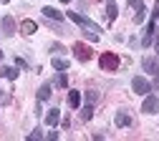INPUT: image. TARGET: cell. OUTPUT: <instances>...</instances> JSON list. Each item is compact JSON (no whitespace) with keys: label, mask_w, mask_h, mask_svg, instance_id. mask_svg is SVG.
<instances>
[{"label":"cell","mask_w":159,"mask_h":141,"mask_svg":"<svg viewBox=\"0 0 159 141\" xmlns=\"http://www.w3.org/2000/svg\"><path fill=\"white\" fill-rule=\"evenodd\" d=\"M68 20H73V23H76V25H81L84 30H93V33L101 30V28L93 23V20H89V18H86V15H81V13H73V10H68Z\"/></svg>","instance_id":"6da1fadb"},{"label":"cell","mask_w":159,"mask_h":141,"mask_svg":"<svg viewBox=\"0 0 159 141\" xmlns=\"http://www.w3.org/2000/svg\"><path fill=\"white\" fill-rule=\"evenodd\" d=\"M131 88H134V93H139V96H147V93L152 91V83H149L144 76H134V78H131Z\"/></svg>","instance_id":"7a4b0ae2"},{"label":"cell","mask_w":159,"mask_h":141,"mask_svg":"<svg viewBox=\"0 0 159 141\" xmlns=\"http://www.w3.org/2000/svg\"><path fill=\"white\" fill-rule=\"evenodd\" d=\"M98 66H101V71H116L119 68V55L116 53H104L98 58Z\"/></svg>","instance_id":"3957f363"},{"label":"cell","mask_w":159,"mask_h":141,"mask_svg":"<svg viewBox=\"0 0 159 141\" xmlns=\"http://www.w3.org/2000/svg\"><path fill=\"white\" fill-rule=\"evenodd\" d=\"M154 33H157V20L152 18L149 25H147V30H144V38H142V46H144V48H149V46L154 43Z\"/></svg>","instance_id":"277c9868"},{"label":"cell","mask_w":159,"mask_h":141,"mask_svg":"<svg viewBox=\"0 0 159 141\" xmlns=\"http://www.w3.org/2000/svg\"><path fill=\"white\" fill-rule=\"evenodd\" d=\"M142 111H144V113H157V111H159V98H157V96H149V93H147L144 104H142Z\"/></svg>","instance_id":"5b68a950"},{"label":"cell","mask_w":159,"mask_h":141,"mask_svg":"<svg viewBox=\"0 0 159 141\" xmlns=\"http://www.w3.org/2000/svg\"><path fill=\"white\" fill-rule=\"evenodd\" d=\"M73 55H76V60H81V63H86V60L91 58V51L84 46V43H76L73 46Z\"/></svg>","instance_id":"8992f818"},{"label":"cell","mask_w":159,"mask_h":141,"mask_svg":"<svg viewBox=\"0 0 159 141\" xmlns=\"http://www.w3.org/2000/svg\"><path fill=\"white\" fill-rule=\"evenodd\" d=\"M142 66H144V71H147V73L157 76V73H159V58H152V55H147V58L142 60Z\"/></svg>","instance_id":"52a82bcc"},{"label":"cell","mask_w":159,"mask_h":141,"mask_svg":"<svg viewBox=\"0 0 159 141\" xmlns=\"http://www.w3.org/2000/svg\"><path fill=\"white\" fill-rule=\"evenodd\" d=\"M41 13H43L48 20H56V23H61V20H63V13H61V10H56V8H51V5L41 8Z\"/></svg>","instance_id":"ba28073f"},{"label":"cell","mask_w":159,"mask_h":141,"mask_svg":"<svg viewBox=\"0 0 159 141\" xmlns=\"http://www.w3.org/2000/svg\"><path fill=\"white\" fill-rule=\"evenodd\" d=\"M114 124H116L119 129H126V126H131V116H129L126 111H116V118H114Z\"/></svg>","instance_id":"9c48e42d"},{"label":"cell","mask_w":159,"mask_h":141,"mask_svg":"<svg viewBox=\"0 0 159 141\" xmlns=\"http://www.w3.org/2000/svg\"><path fill=\"white\" fill-rule=\"evenodd\" d=\"M0 25H3V35H13V33H15V20H13L10 15H5Z\"/></svg>","instance_id":"30bf717a"},{"label":"cell","mask_w":159,"mask_h":141,"mask_svg":"<svg viewBox=\"0 0 159 141\" xmlns=\"http://www.w3.org/2000/svg\"><path fill=\"white\" fill-rule=\"evenodd\" d=\"M0 78L15 81V78H18V68H15V66H3V68H0Z\"/></svg>","instance_id":"8fae6325"},{"label":"cell","mask_w":159,"mask_h":141,"mask_svg":"<svg viewBox=\"0 0 159 141\" xmlns=\"http://www.w3.org/2000/svg\"><path fill=\"white\" fill-rule=\"evenodd\" d=\"M58 121H61V111H58V108H51V111L46 113V124H48V126H56Z\"/></svg>","instance_id":"7c38bea8"},{"label":"cell","mask_w":159,"mask_h":141,"mask_svg":"<svg viewBox=\"0 0 159 141\" xmlns=\"http://www.w3.org/2000/svg\"><path fill=\"white\" fill-rule=\"evenodd\" d=\"M53 86H58V88H68V76H66V71H58V76L53 78Z\"/></svg>","instance_id":"4fadbf2b"},{"label":"cell","mask_w":159,"mask_h":141,"mask_svg":"<svg viewBox=\"0 0 159 141\" xmlns=\"http://www.w3.org/2000/svg\"><path fill=\"white\" fill-rule=\"evenodd\" d=\"M144 18H147V8H144V3H139V5H136V13H134V23H136V25L144 23Z\"/></svg>","instance_id":"5bb4252c"},{"label":"cell","mask_w":159,"mask_h":141,"mask_svg":"<svg viewBox=\"0 0 159 141\" xmlns=\"http://www.w3.org/2000/svg\"><path fill=\"white\" fill-rule=\"evenodd\" d=\"M68 106H71V108H78V106H81V93H78V91H68Z\"/></svg>","instance_id":"9a60e30c"},{"label":"cell","mask_w":159,"mask_h":141,"mask_svg":"<svg viewBox=\"0 0 159 141\" xmlns=\"http://www.w3.org/2000/svg\"><path fill=\"white\" fill-rule=\"evenodd\" d=\"M51 93H53V91H51V83H43L41 88H38V101H48Z\"/></svg>","instance_id":"2e32d148"},{"label":"cell","mask_w":159,"mask_h":141,"mask_svg":"<svg viewBox=\"0 0 159 141\" xmlns=\"http://www.w3.org/2000/svg\"><path fill=\"white\" fill-rule=\"evenodd\" d=\"M35 30H38V25L33 23V20H25V23L20 25V33H23V35H33Z\"/></svg>","instance_id":"e0dca14e"},{"label":"cell","mask_w":159,"mask_h":141,"mask_svg":"<svg viewBox=\"0 0 159 141\" xmlns=\"http://www.w3.org/2000/svg\"><path fill=\"white\" fill-rule=\"evenodd\" d=\"M51 63H53V68H56V71H66V68H68V60H66V58H58V55L51 60Z\"/></svg>","instance_id":"ac0fdd59"},{"label":"cell","mask_w":159,"mask_h":141,"mask_svg":"<svg viewBox=\"0 0 159 141\" xmlns=\"http://www.w3.org/2000/svg\"><path fill=\"white\" fill-rule=\"evenodd\" d=\"M106 15H109V20H114V18L119 15V10H116V3H114V0H109V3H106Z\"/></svg>","instance_id":"d6986e66"},{"label":"cell","mask_w":159,"mask_h":141,"mask_svg":"<svg viewBox=\"0 0 159 141\" xmlns=\"http://www.w3.org/2000/svg\"><path fill=\"white\" fill-rule=\"evenodd\" d=\"M91 116H93V104H86V106L81 108V118H84V121H89Z\"/></svg>","instance_id":"ffe728a7"},{"label":"cell","mask_w":159,"mask_h":141,"mask_svg":"<svg viewBox=\"0 0 159 141\" xmlns=\"http://www.w3.org/2000/svg\"><path fill=\"white\" fill-rule=\"evenodd\" d=\"M98 101V93L96 91H86V104H96Z\"/></svg>","instance_id":"44dd1931"},{"label":"cell","mask_w":159,"mask_h":141,"mask_svg":"<svg viewBox=\"0 0 159 141\" xmlns=\"http://www.w3.org/2000/svg\"><path fill=\"white\" fill-rule=\"evenodd\" d=\"M28 139H30V141H38V139H43V131H41V129H33V131L28 134Z\"/></svg>","instance_id":"7402d4cb"},{"label":"cell","mask_w":159,"mask_h":141,"mask_svg":"<svg viewBox=\"0 0 159 141\" xmlns=\"http://www.w3.org/2000/svg\"><path fill=\"white\" fill-rule=\"evenodd\" d=\"M84 35H86V40H91V43L98 40V33H93V30H84Z\"/></svg>","instance_id":"603a6c76"},{"label":"cell","mask_w":159,"mask_h":141,"mask_svg":"<svg viewBox=\"0 0 159 141\" xmlns=\"http://www.w3.org/2000/svg\"><path fill=\"white\" fill-rule=\"evenodd\" d=\"M61 51H63L61 43H53V46H51V53H61Z\"/></svg>","instance_id":"cb8c5ba5"},{"label":"cell","mask_w":159,"mask_h":141,"mask_svg":"<svg viewBox=\"0 0 159 141\" xmlns=\"http://www.w3.org/2000/svg\"><path fill=\"white\" fill-rule=\"evenodd\" d=\"M152 91H157V93H159V73L154 76V83H152Z\"/></svg>","instance_id":"d4e9b609"},{"label":"cell","mask_w":159,"mask_h":141,"mask_svg":"<svg viewBox=\"0 0 159 141\" xmlns=\"http://www.w3.org/2000/svg\"><path fill=\"white\" fill-rule=\"evenodd\" d=\"M46 139H51V141H56V139H58V131H48V134H46Z\"/></svg>","instance_id":"484cf974"},{"label":"cell","mask_w":159,"mask_h":141,"mask_svg":"<svg viewBox=\"0 0 159 141\" xmlns=\"http://www.w3.org/2000/svg\"><path fill=\"white\" fill-rule=\"evenodd\" d=\"M8 101H10V96H8V93H0V104H8Z\"/></svg>","instance_id":"4316f807"},{"label":"cell","mask_w":159,"mask_h":141,"mask_svg":"<svg viewBox=\"0 0 159 141\" xmlns=\"http://www.w3.org/2000/svg\"><path fill=\"white\" fill-rule=\"evenodd\" d=\"M157 10H154V20H159V0H157V5H154Z\"/></svg>","instance_id":"83f0119b"},{"label":"cell","mask_w":159,"mask_h":141,"mask_svg":"<svg viewBox=\"0 0 159 141\" xmlns=\"http://www.w3.org/2000/svg\"><path fill=\"white\" fill-rule=\"evenodd\" d=\"M139 3H142V0H129V5H131V8H136Z\"/></svg>","instance_id":"f1b7e54d"},{"label":"cell","mask_w":159,"mask_h":141,"mask_svg":"<svg viewBox=\"0 0 159 141\" xmlns=\"http://www.w3.org/2000/svg\"><path fill=\"white\" fill-rule=\"evenodd\" d=\"M154 48H157V53H159V40H157V43H154Z\"/></svg>","instance_id":"f546056e"},{"label":"cell","mask_w":159,"mask_h":141,"mask_svg":"<svg viewBox=\"0 0 159 141\" xmlns=\"http://www.w3.org/2000/svg\"><path fill=\"white\" fill-rule=\"evenodd\" d=\"M61 3H71V0H61Z\"/></svg>","instance_id":"4dcf8cb0"},{"label":"cell","mask_w":159,"mask_h":141,"mask_svg":"<svg viewBox=\"0 0 159 141\" xmlns=\"http://www.w3.org/2000/svg\"><path fill=\"white\" fill-rule=\"evenodd\" d=\"M0 60H3V51H0Z\"/></svg>","instance_id":"1f68e13d"},{"label":"cell","mask_w":159,"mask_h":141,"mask_svg":"<svg viewBox=\"0 0 159 141\" xmlns=\"http://www.w3.org/2000/svg\"><path fill=\"white\" fill-rule=\"evenodd\" d=\"M0 3H8V0H0Z\"/></svg>","instance_id":"d6a6232c"}]
</instances>
